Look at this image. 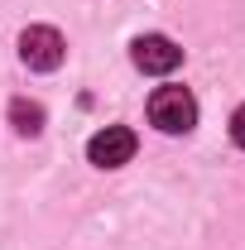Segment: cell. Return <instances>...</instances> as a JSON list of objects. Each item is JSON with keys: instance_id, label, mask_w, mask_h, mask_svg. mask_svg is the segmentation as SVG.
I'll list each match as a JSON object with an SVG mask.
<instances>
[{"instance_id": "obj_5", "label": "cell", "mask_w": 245, "mask_h": 250, "mask_svg": "<svg viewBox=\"0 0 245 250\" xmlns=\"http://www.w3.org/2000/svg\"><path fill=\"white\" fill-rule=\"evenodd\" d=\"M10 121L20 135H39L43 130V106L39 101H10Z\"/></svg>"}, {"instance_id": "obj_6", "label": "cell", "mask_w": 245, "mask_h": 250, "mask_svg": "<svg viewBox=\"0 0 245 250\" xmlns=\"http://www.w3.org/2000/svg\"><path fill=\"white\" fill-rule=\"evenodd\" d=\"M231 140L245 149V106H236V116H231Z\"/></svg>"}, {"instance_id": "obj_1", "label": "cell", "mask_w": 245, "mask_h": 250, "mask_svg": "<svg viewBox=\"0 0 245 250\" xmlns=\"http://www.w3.org/2000/svg\"><path fill=\"white\" fill-rule=\"evenodd\" d=\"M149 121L163 135H187L197 125V96L187 92V87H159L149 96Z\"/></svg>"}, {"instance_id": "obj_3", "label": "cell", "mask_w": 245, "mask_h": 250, "mask_svg": "<svg viewBox=\"0 0 245 250\" xmlns=\"http://www.w3.org/2000/svg\"><path fill=\"white\" fill-rule=\"evenodd\" d=\"M135 149H140V140L125 125H106V130H96L92 140H87V159H92L96 168H121V164L135 159Z\"/></svg>"}, {"instance_id": "obj_4", "label": "cell", "mask_w": 245, "mask_h": 250, "mask_svg": "<svg viewBox=\"0 0 245 250\" xmlns=\"http://www.w3.org/2000/svg\"><path fill=\"white\" fill-rule=\"evenodd\" d=\"M130 58L140 72H154V77H168L178 62H183V48L168 39V34H140L135 43H130Z\"/></svg>"}, {"instance_id": "obj_2", "label": "cell", "mask_w": 245, "mask_h": 250, "mask_svg": "<svg viewBox=\"0 0 245 250\" xmlns=\"http://www.w3.org/2000/svg\"><path fill=\"white\" fill-rule=\"evenodd\" d=\"M20 58L29 62L34 72H53V67H62V58H67V43H62L58 29L29 24V29L20 34Z\"/></svg>"}]
</instances>
